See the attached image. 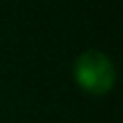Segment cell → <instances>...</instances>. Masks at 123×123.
<instances>
[{"label": "cell", "mask_w": 123, "mask_h": 123, "mask_svg": "<svg viewBox=\"0 0 123 123\" xmlns=\"http://www.w3.org/2000/svg\"><path fill=\"white\" fill-rule=\"evenodd\" d=\"M75 81L81 88L92 94H104L108 92L115 83V65L113 62L98 50H86L83 52L73 65Z\"/></svg>", "instance_id": "cell-1"}]
</instances>
